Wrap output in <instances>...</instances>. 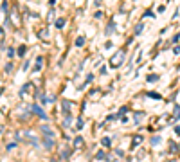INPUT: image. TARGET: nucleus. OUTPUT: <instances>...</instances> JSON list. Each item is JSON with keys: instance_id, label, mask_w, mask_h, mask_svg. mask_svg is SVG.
I'll use <instances>...</instances> for the list:
<instances>
[{"instance_id": "2", "label": "nucleus", "mask_w": 180, "mask_h": 162, "mask_svg": "<svg viewBox=\"0 0 180 162\" xmlns=\"http://www.w3.org/2000/svg\"><path fill=\"white\" fill-rule=\"evenodd\" d=\"M34 92H36V90H34V85H33V83H25V85H24V88L20 90V95H22L24 99H29V97L33 95Z\"/></svg>"}, {"instance_id": "4", "label": "nucleus", "mask_w": 180, "mask_h": 162, "mask_svg": "<svg viewBox=\"0 0 180 162\" xmlns=\"http://www.w3.org/2000/svg\"><path fill=\"white\" fill-rule=\"evenodd\" d=\"M33 112H34V114H36V115H38L40 119H43V121H45V119H47V114H45L43 110H41V108H40V106H36V104L33 106Z\"/></svg>"}, {"instance_id": "16", "label": "nucleus", "mask_w": 180, "mask_h": 162, "mask_svg": "<svg viewBox=\"0 0 180 162\" xmlns=\"http://www.w3.org/2000/svg\"><path fill=\"white\" fill-rule=\"evenodd\" d=\"M141 140H142V137H141V135L133 137V146H139V144H141Z\"/></svg>"}, {"instance_id": "17", "label": "nucleus", "mask_w": 180, "mask_h": 162, "mask_svg": "<svg viewBox=\"0 0 180 162\" xmlns=\"http://www.w3.org/2000/svg\"><path fill=\"white\" fill-rule=\"evenodd\" d=\"M142 29H144V24H139V25L135 27V34H141V32H142Z\"/></svg>"}, {"instance_id": "5", "label": "nucleus", "mask_w": 180, "mask_h": 162, "mask_svg": "<svg viewBox=\"0 0 180 162\" xmlns=\"http://www.w3.org/2000/svg\"><path fill=\"white\" fill-rule=\"evenodd\" d=\"M70 106H72V104H70V101H67V99L61 103V110H63V114H65V115H70Z\"/></svg>"}, {"instance_id": "26", "label": "nucleus", "mask_w": 180, "mask_h": 162, "mask_svg": "<svg viewBox=\"0 0 180 162\" xmlns=\"http://www.w3.org/2000/svg\"><path fill=\"white\" fill-rule=\"evenodd\" d=\"M173 52H175V54H180V47H175V49H173Z\"/></svg>"}, {"instance_id": "27", "label": "nucleus", "mask_w": 180, "mask_h": 162, "mask_svg": "<svg viewBox=\"0 0 180 162\" xmlns=\"http://www.w3.org/2000/svg\"><path fill=\"white\" fill-rule=\"evenodd\" d=\"M49 2H50V4H54V2H56V0H49Z\"/></svg>"}, {"instance_id": "18", "label": "nucleus", "mask_w": 180, "mask_h": 162, "mask_svg": "<svg viewBox=\"0 0 180 162\" xmlns=\"http://www.w3.org/2000/svg\"><path fill=\"white\" fill-rule=\"evenodd\" d=\"M157 79H158L157 74H150V76H148V81H150V83H151V81H157Z\"/></svg>"}, {"instance_id": "7", "label": "nucleus", "mask_w": 180, "mask_h": 162, "mask_svg": "<svg viewBox=\"0 0 180 162\" xmlns=\"http://www.w3.org/2000/svg\"><path fill=\"white\" fill-rule=\"evenodd\" d=\"M101 144H103L104 148H110V146H112V139H110V137H103V139H101Z\"/></svg>"}, {"instance_id": "9", "label": "nucleus", "mask_w": 180, "mask_h": 162, "mask_svg": "<svg viewBox=\"0 0 180 162\" xmlns=\"http://www.w3.org/2000/svg\"><path fill=\"white\" fill-rule=\"evenodd\" d=\"M74 45H76V47H83L85 45V36H78L76 41H74Z\"/></svg>"}, {"instance_id": "10", "label": "nucleus", "mask_w": 180, "mask_h": 162, "mask_svg": "<svg viewBox=\"0 0 180 162\" xmlns=\"http://www.w3.org/2000/svg\"><path fill=\"white\" fill-rule=\"evenodd\" d=\"M38 36H40L41 40H47V38H49V29H41V31L38 32Z\"/></svg>"}, {"instance_id": "20", "label": "nucleus", "mask_w": 180, "mask_h": 162, "mask_svg": "<svg viewBox=\"0 0 180 162\" xmlns=\"http://www.w3.org/2000/svg\"><path fill=\"white\" fill-rule=\"evenodd\" d=\"M150 97H153V99H160V94H157V92H150Z\"/></svg>"}, {"instance_id": "6", "label": "nucleus", "mask_w": 180, "mask_h": 162, "mask_svg": "<svg viewBox=\"0 0 180 162\" xmlns=\"http://www.w3.org/2000/svg\"><path fill=\"white\" fill-rule=\"evenodd\" d=\"M69 155H70V148L69 146H63L61 148V158H69Z\"/></svg>"}, {"instance_id": "29", "label": "nucleus", "mask_w": 180, "mask_h": 162, "mask_svg": "<svg viewBox=\"0 0 180 162\" xmlns=\"http://www.w3.org/2000/svg\"><path fill=\"white\" fill-rule=\"evenodd\" d=\"M50 162H58V160H50Z\"/></svg>"}, {"instance_id": "14", "label": "nucleus", "mask_w": 180, "mask_h": 162, "mask_svg": "<svg viewBox=\"0 0 180 162\" xmlns=\"http://www.w3.org/2000/svg\"><path fill=\"white\" fill-rule=\"evenodd\" d=\"M96 158H97V160H104V158H106V153H104V151H97Z\"/></svg>"}, {"instance_id": "24", "label": "nucleus", "mask_w": 180, "mask_h": 162, "mask_svg": "<svg viewBox=\"0 0 180 162\" xmlns=\"http://www.w3.org/2000/svg\"><path fill=\"white\" fill-rule=\"evenodd\" d=\"M158 142H160V139H158V137H153V139H151V144H158Z\"/></svg>"}, {"instance_id": "28", "label": "nucleus", "mask_w": 180, "mask_h": 162, "mask_svg": "<svg viewBox=\"0 0 180 162\" xmlns=\"http://www.w3.org/2000/svg\"><path fill=\"white\" fill-rule=\"evenodd\" d=\"M167 162H176V160H167Z\"/></svg>"}, {"instance_id": "13", "label": "nucleus", "mask_w": 180, "mask_h": 162, "mask_svg": "<svg viewBox=\"0 0 180 162\" xmlns=\"http://www.w3.org/2000/svg\"><path fill=\"white\" fill-rule=\"evenodd\" d=\"M63 25H65V18H58V20H56V27H58V29H63Z\"/></svg>"}, {"instance_id": "11", "label": "nucleus", "mask_w": 180, "mask_h": 162, "mask_svg": "<svg viewBox=\"0 0 180 162\" xmlns=\"http://www.w3.org/2000/svg\"><path fill=\"white\" fill-rule=\"evenodd\" d=\"M41 63H43V58L38 56V58H36V63H34V70H40V69H41Z\"/></svg>"}, {"instance_id": "3", "label": "nucleus", "mask_w": 180, "mask_h": 162, "mask_svg": "<svg viewBox=\"0 0 180 162\" xmlns=\"http://www.w3.org/2000/svg\"><path fill=\"white\" fill-rule=\"evenodd\" d=\"M43 146H45L47 149H50L52 146H54V137H52V135H45V137H43Z\"/></svg>"}, {"instance_id": "21", "label": "nucleus", "mask_w": 180, "mask_h": 162, "mask_svg": "<svg viewBox=\"0 0 180 162\" xmlns=\"http://www.w3.org/2000/svg\"><path fill=\"white\" fill-rule=\"evenodd\" d=\"M13 54H15V49H13V47H9V49H7V56H9V58H13Z\"/></svg>"}, {"instance_id": "15", "label": "nucleus", "mask_w": 180, "mask_h": 162, "mask_svg": "<svg viewBox=\"0 0 180 162\" xmlns=\"http://www.w3.org/2000/svg\"><path fill=\"white\" fill-rule=\"evenodd\" d=\"M4 70H6V74H11V70H13V63H11V61L6 63V69H4Z\"/></svg>"}, {"instance_id": "23", "label": "nucleus", "mask_w": 180, "mask_h": 162, "mask_svg": "<svg viewBox=\"0 0 180 162\" xmlns=\"http://www.w3.org/2000/svg\"><path fill=\"white\" fill-rule=\"evenodd\" d=\"M175 117H180V106H175Z\"/></svg>"}, {"instance_id": "8", "label": "nucleus", "mask_w": 180, "mask_h": 162, "mask_svg": "<svg viewBox=\"0 0 180 162\" xmlns=\"http://www.w3.org/2000/svg\"><path fill=\"white\" fill-rule=\"evenodd\" d=\"M83 142H85L83 137H76L74 139V148H83Z\"/></svg>"}, {"instance_id": "12", "label": "nucleus", "mask_w": 180, "mask_h": 162, "mask_svg": "<svg viewBox=\"0 0 180 162\" xmlns=\"http://www.w3.org/2000/svg\"><path fill=\"white\" fill-rule=\"evenodd\" d=\"M41 132H43V135H52L54 137V133H52V130H49V126H41Z\"/></svg>"}, {"instance_id": "25", "label": "nucleus", "mask_w": 180, "mask_h": 162, "mask_svg": "<svg viewBox=\"0 0 180 162\" xmlns=\"http://www.w3.org/2000/svg\"><path fill=\"white\" fill-rule=\"evenodd\" d=\"M175 133H176V135H180V126H175Z\"/></svg>"}, {"instance_id": "1", "label": "nucleus", "mask_w": 180, "mask_h": 162, "mask_svg": "<svg viewBox=\"0 0 180 162\" xmlns=\"http://www.w3.org/2000/svg\"><path fill=\"white\" fill-rule=\"evenodd\" d=\"M124 60H126L124 50H117V52H115L113 56L110 58V67H112V69H119L121 65L124 63Z\"/></svg>"}, {"instance_id": "22", "label": "nucleus", "mask_w": 180, "mask_h": 162, "mask_svg": "<svg viewBox=\"0 0 180 162\" xmlns=\"http://www.w3.org/2000/svg\"><path fill=\"white\" fill-rule=\"evenodd\" d=\"M76 126H78L79 130L83 128V119H78V121H76Z\"/></svg>"}, {"instance_id": "19", "label": "nucleus", "mask_w": 180, "mask_h": 162, "mask_svg": "<svg viewBox=\"0 0 180 162\" xmlns=\"http://www.w3.org/2000/svg\"><path fill=\"white\" fill-rule=\"evenodd\" d=\"M18 54H20V56H24V54H25V45H20L18 47Z\"/></svg>"}]
</instances>
